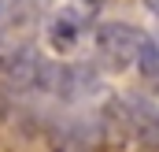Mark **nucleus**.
Returning a JSON list of instances; mask_svg holds the SVG:
<instances>
[{"label": "nucleus", "instance_id": "nucleus-1", "mask_svg": "<svg viewBox=\"0 0 159 152\" xmlns=\"http://www.w3.org/2000/svg\"><path fill=\"white\" fill-rule=\"evenodd\" d=\"M141 37H144V30H137L129 22H100L96 26V56L104 59L107 71H129Z\"/></svg>", "mask_w": 159, "mask_h": 152}, {"label": "nucleus", "instance_id": "nucleus-2", "mask_svg": "<svg viewBox=\"0 0 159 152\" xmlns=\"http://www.w3.org/2000/svg\"><path fill=\"white\" fill-rule=\"evenodd\" d=\"M48 4H52V0H11V4H7V11H4V22H7V26H15V30L34 26L41 15L48 11Z\"/></svg>", "mask_w": 159, "mask_h": 152}, {"label": "nucleus", "instance_id": "nucleus-3", "mask_svg": "<svg viewBox=\"0 0 159 152\" xmlns=\"http://www.w3.org/2000/svg\"><path fill=\"white\" fill-rule=\"evenodd\" d=\"M78 34H81V30L67 19V15H59V19L48 22V45H52L56 52H70V48L78 45Z\"/></svg>", "mask_w": 159, "mask_h": 152}, {"label": "nucleus", "instance_id": "nucleus-4", "mask_svg": "<svg viewBox=\"0 0 159 152\" xmlns=\"http://www.w3.org/2000/svg\"><path fill=\"white\" fill-rule=\"evenodd\" d=\"M133 67L141 71V78H148V82L159 74V48H156V37H152V34H144V37H141L137 56H133Z\"/></svg>", "mask_w": 159, "mask_h": 152}, {"label": "nucleus", "instance_id": "nucleus-5", "mask_svg": "<svg viewBox=\"0 0 159 152\" xmlns=\"http://www.w3.org/2000/svg\"><path fill=\"white\" fill-rule=\"evenodd\" d=\"M104 4H107V0H70V7H67V19H70V22L81 30L85 22H93V19H96V11H100Z\"/></svg>", "mask_w": 159, "mask_h": 152}, {"label": "nucleus", "instance_id": "nucleus-6", "mask_svg": "<svg viewBox=\"0 0 159 152\" xmlns=\"http://www.w3.org/2000/svg\"><path fill=\"white\" fill-rule=\"evenodd\" d=\"M22 45H26V41L11 37V34H0V74H7V67L15 63V56L22 52Z\"/></svg>", "mask_w": 159, "mask_h": 152}, {"label": "nucleus", "instance_id": "nucleus-7", "mask_svg": "<svg viewBox=\"0 0 159 152\" xmlns=\"http://www.w3.org/2000/svg\"><path fill=\"white\" fill-rule=\"evenodd\" d=\"M144 7H148V15H156L159 7H156V0H144Z\"/></svg>", "mask_w": 159, "mask_h": 152}, {"label": "nucleus", "instance_id": "nucleus-8", "mask_svg": "<svg viewBox=\"0 0 159 152\" xmlns=\"http://www.w3.org/2000/svg\"><path fill=\"white\" fill-rule=\"evenodd\" d=\"M7 4H11V0H0V22H4V11H7Z\"/></svg>", "mask_w": 159, "mask_h": 152}]
</instances>
